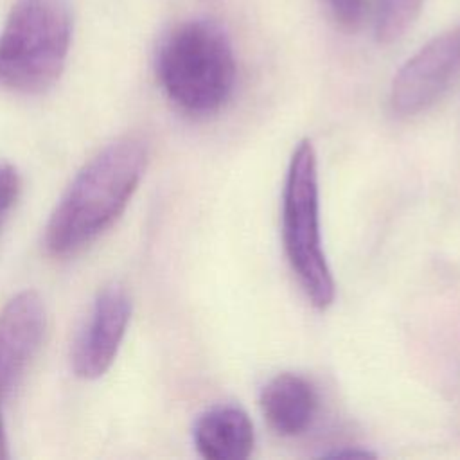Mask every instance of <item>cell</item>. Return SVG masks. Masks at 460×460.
Wrapping results in <instances>:
<instances>
[{"label": "cell", "instance_id": "cell-1", "mask_svg": "<svg viewBox=\"0 0 460 460\" xmlns=\"http://www.w3.org/2000/svg\"><path fill=\"white\" fill-rule=\"evenodd\" d=\"M146 165L147 146L138 137H122L84 164L47 223L49 253L74 255L108 230L129 203Z\"/></svg>", "mask_w": 460, "mask_h": 460}, {"label": "cell", "instance_id": "cell-2", "mask_svg": "<svg viewBox=\"0 0 460 460\" xmlns=\"http://www.w3.org/2000/svg\"><path fill=\"white\" fill-rule=\"evenodd\" d=\"M156 75L183 113L205 117L219 111L235 84V58L226 32L210 20L180 23L158 49Z\"/></svg>", "mask_w": 460, "mask_h": 460}, {"label": "cell", "instance_id": "cell-3", "mask_svg": "<svg viewBox=\"0 0 460 460\" xmlns=\"http://www.w3.org/2000/svg\"><path fill=\"white\" fill-rule=\"evenodd\" d=\"M72 40L66 0H16L0 32V86L32 95L61 75Z\"/></svg>", "mask_w": 460, "mask_h": 460}, {"label": "cell", "instance_id": "cell-4", "mask_svg": "<svg viewBox=\"0 0 460 460\" xmlns=\"http://www.w3.org/2000/svg\"><path fill=\"white\" fill-rule=\"evenodd\" d=\"M282 243L288 262L311 305L325 311L336 296L320 232L318 162L309 138L295 147L282 194Z\"/></svg>", "mask_w": 460, "mask_h": 460}, {"label": "cell", "instance_id": "cell-5", "mask_svg": "<svg viewBox=\"0 0 460 460\" xmlns=\"http://www.w3.org/2000/svg\"><path fill=\"white\" fill-rule=\"evenodd\" d=\"M460 74V27L451 29L413 54L397 72L390 106L399 117H413L435 104Z\"/></svg>", "mask_w": 460, "mask_h": 460}, {"label": "cell", "instance_id": "cell-6", "mask_svg": "<svg viewBox=\"0 0 460 460\" xmlns=\"http://www.w3.org/2000/svg\"><path fill=\"white\" fill-rule=\"evenodd\" d=\"M129 316L131 302L122 286L110 284L99 291L72 352V367L79 377L97 379L111 367Z\"/></svg>", "mask_w": 460, "mask_h": 460}, {"label": "cell", "instance_id": "cell-7", "mask_svg": "<svg viewBox=\"0 0 460 460\" xmlns=\"http://www.w3.org/2000/svg\"><path fill=\"white\" fill-rule=\"evenodd\" d=\"M47 327L41 298L34 291L13 296L0 313V399L22 379Z\"/></svg>", "mask_w": 460, "mask_h": 460}, {"label": "cell", "instance_id": "cell-8", "mask_svg": "<svg viewBox=\"0 0 460 460\" xmlns=\"http://www.w3.org/2000/svg\"><path fill=\"white\" fill-rule=\"evenodd\" d=\"M259 404L275 433L295 437L313 424L318 411V394L307 377L282 372L262 386Z\"/></svg>", "mask_w": 460, "mask_h": 460}, {"label": "cell", "instance_id": "cell-9", "mask_svg": "<svg viewBox=\"0 0 460 460\" xmlns=\"http://www.w3.org/2000/svg\"><path fill=\"white\" fill-rule=\"evenodd\" d=\"M194 446L207 460H244L255 446L253 422L234 404L205 410L194 424Z\"/></svg>", "mask_w": 460, "mask_h": 460}, {"label": "cell", "instance_id": "cell-10", "mask_svg": "<svg viewBox=\"0 0 460 460\" xmlns=\"http://www.w3.org/2000/svg\"><path fill=\"white\" fill-rule=\"evenodd\" d=\"M424 0H377L376 38L381 43L399 40L415 22Z\"/></svg>", "mask_w": 460, "mask_h": 460}, {"label": "cell", "instance_id": "cell-11", "mask_svg": "<svg viewBox=\"0 0 460 460\" xmlns=\"http://www.w3.org/2000/svg\"><path fill=\"white\" fill-rule=\"evenodd\" d=\"M20 194V174L9 164H0V226Z\"/></svg>", "mask_w": 460, "mask_h": 460}, {"label": "cell", "instance_id": "cell-12", "mask_svg": "<svg viewBox=\"0 0 460 460\" xmlns=\"http://www.w3.org/2000/svg\"><path fill=\"white\" fill-rule=\"evenodd\" d=\"M327 4L343 27H356L363 18V0H327Z\"/></svg>", "mask_w": 460, "mask_h": 460}, {"label": "cell", "instance_id": "cell-13", "mask_svg": "<svg viewBox=\"0 0 460 460\" xmlns=\"http://www.w3.org/2000/svg\"><path fill=\"white\" fill-rule=\"evenodd\" d=\"M0 458H7V440H5V429L0 415Z\"/></svg>", "mask_w": 460, "mask_h": 460}]
</instances>
